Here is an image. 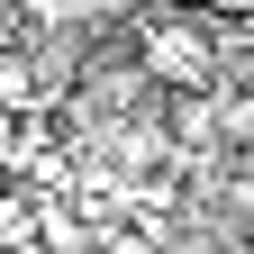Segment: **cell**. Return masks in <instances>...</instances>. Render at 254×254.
<instances>
[{
	"mask_svg": "<svg viewBox=\"0 0 254 254\" xmlns=\"http://www.w3.org/2000/svg\"><path fill=\"white\" fill-rule=\"evenodd\" d=\"M136 64H145L154 82H173V91H200V82L218 73V46L200 37V27L164 18V27H145V37H136Z\"/></svg>",
	"mask_w": 254,
	"mask_h": 254,
	"instance_id": "6da1fadb",
	"label": "cell"
}]
</instances>
